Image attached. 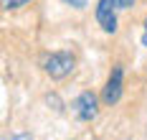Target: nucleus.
I'll return each mask as SVG.
<instances>
[{
    "instance_id": "obj_1",
    "label": "nucleus",
    "mask_w": 147,
    "mask_h": 140,
    "mask_svg": "<svg viewBox=\"0 0 147 140\" xmlns=\"http://www.w3.org/2000/svg\"><path fill=\"white\" fill-rule=\"evenodd\" d=\"M41 69H43L46 77H51L53 82H61V79L71 77L74 71H76V56H74V51H69V48L51 51V54L43 56Z\"/></svg>"
},
{
    "instance_id": "obj_2",
    "label": "nucleus",
    "mask_w": 147,
    "mask_h": 140,
    "mask_svg": "<svg viewBox=\"0 0 147 140\" xmlns=\"http://www.w3.org/2000/svg\"><path fill=\"white\" fill-rule=\"evenodd\" d=\"M99 107H102V94L91 92V89L79 92L74 97V102H71V112H74V117H76L79 122H91V120H96Z\"/></svg>"
},
{
    "instance_id": "obj_3",
    "label": "nucleus",
    "mask_w": 147,
    "mask_h": 140,
    "mask_svg": "<svg viewBox=\"0 0 147 140\" xmlns=\"http://www.w3.org/2000/svg\"><path fill=\"white\" fill-rule=\"evenodd\" d=\"M122 97H124V66L114 64L102 87V105L104 107H117L122 102Z\"/></svg>"
},
{
    "instance_id": "obj_4",
    "label": "nucleus",
    "mask_w": 147,
    "mask_h": 140,
    "mask_svg": "<svg viewBox=\"0 0 147 140\" xmlns=\"http://www.w3.org/2000/svg\"><path fill=\"white\" fill-rule=\"evenodd\" d=\"M117 10H119L117 0H96V5H94V18H96L99 28L104 33H109V36H114L119 28Z\"/></svg>"
},
{
    "instance_id": "obj_5",
    "label": "nucleus",
    "mask_w": 147,
    "mask_h": 140,
    "mask_svg": "<svg viewBox=\"0 0 147 140\" xmlns=\"http://www.w3.org/2000/svg\"><path fill=\"white\" fill-rule=\"evenodd\" d=\"M46 105H53V112H63V102H61V97L56 92L46 94Z\"/></svg>"
},
{
    "instance_id": "obj_6",
    "label": "nucleus",
    "mask_w": 147,
    "mask_h": 140,
    "mask_svg": "<svg viewBox=\"0 0 147 140\" xmlns=\"http://www.w3.org/2000/svg\"><path fill=\"white\" fill-rule=\"evenodd\" d=\"M30 0H3V8L5 10H20V8H26Z\"/></svg>"
},
{
    "instance_id": "obj_7",
    "label": "nucleus",
    "mask_w": 147,
    "mask_h": 140,
    "mask_svg": "<svg viewBox=\"0 0 147 140\" xmlns=\"http://www.w3.org/2000/svg\"><path fill=\"white\" fill-rule=\"evenodd\" d=\"M61 3H66L69 8H76V10H84L89 5V0H61Z\"/></svg>"
},
{
    "instance_id": "obj_8",
    "label": "nucleus",
    "mask_w": 147,
    "mask_h": 140,
    "mask_svg": "<svg viewBox=\"0 0 147 140\" xmlns=\"http://www.w3.org/2000/svg\"><path fill=\"white\" fill-rule=\"evenodd\" d=\"M5 140H33V135L26 133V130H20V133H13L10 138H5Z\"/></svg>"
},
{
    "instance_id": "obj_9",
    "label": "nucleus",
    "mask_w": 147,
    "mask_h": 140,
    "mask_svg": "<svg viewBox=\"0 0 147 140\" xmlns=\"http://www.w3.org/2000/svg\"><path fill=\"white\" fill-rule=\"evenodd\" d=\"M119 10H132L134 5H137V0H117Z\"/></svg>"
},
{
    "instance_id": "obj_10",
    "label": "nucleus",
    "mask_w": 147,
    "mask_h": 140,
    "mask_svg": "<svg viewBox=\"0 0 147 140\" xmlns=\"http://www.w3.org/2000/svg\"><path fill=\"white\" fill-rule=\"evenodd\" d=\"M142 28H145V31H142V38H140V43H142V46L147 48V18L142 20Z\"/></svg>"
}]
</instances>
